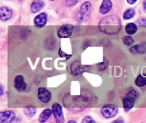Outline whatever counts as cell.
<instances>
[{
	"mask_svg": "<svg viewBox=\"0 0 146 123\" xmlns=\"http://www.w3.org/2000/svg\"><path fill=\"white\" fill-rule=\"evenodd\" d=\"M99 29L106 34H116L121 29V20L117 15L104 17L99 22Z\"/></svg>",
	"mask_w": 146,
	"mask_h": 123,
	"instance_id": "cell-1",
	"label": "cell"
},
{
	"mask_svg": "<svg viewBox=\"0 0 146 123\" xmlns=\"http://www.w3.org/2000/svg\"><path fill=\"white\" fill-rule=\"evenodd\" d=\"M92 95L89 93H84L83 95L80 97H66L64 99V103H65L66 107H70V108H84L86 105L90 104L92 102Z\"/></svg>",
	"mask_w": 146,
	"mask_h": 123,
	"instance_id": "cell-2",
	"label": "cell"
},
{
	"mask_svg": "<svg viewBox=\"0 0 146 123\" xmlns=\"http://www.w3.org/2000/svg\"><path fill=\"white\" fill-rule=\"evenodd\" d=\"M137 98V93L135 90H130L128 94L123 98V107H125L126 110H130L131 108L133 107L135 104V99Z\"/></svg>",
	"mask_w": 146,
	"mask_h": 123,
	"instance_id": "cell-3",
	"label": "cell"
},
{
	"mask_svg": "<svg viewBox=\"0 0 146 123\" xmlns=\"http://www.w3.org/2000/svg\"><path fill=\"white\" fill-rule=\"evenodd\" d=\"M117 113H118V109L116 107H112V105H107V107L102 108V116L104 118H113L117 116Z\"/></svg>",
	"mask_w": 146,
	"mask_h": 123,
	"instance_id": "cell-4",
	"label": "cell"
},
{
	"mask_svg": "<svg viewBox=\"0 0 146 123\" xmlns=\"http://www.w3.org/2000/svg\"><path fill=\"white\" fill-rule=\"evenodd\" d=\"M15 118V114L12 110L0 112V123H12Z\"/></svg>",
	"mask_w": 146,
	"mask_h": 123,
	"instance_id": "cell-5",
	"label": "cell"
},
{
	"mask_svg": "<svg viewBox=\"0 0 146 123\" xmlns=\"http://www.w3.org/2000/svg\"><path fill=\"white\" fill-rule=\"evenodd\" d=\"M90 10H92V5H90V3H84L83 4V7L80 8V10H79V18L83 20V19H85V18H88V15L90 14Z\"/></svg>",
	"mask_w": 146,
	"mask_h": 123,
	"instance_id": "cell-6",
	"label": "cell"
},
{
	"mask_svg": "<svg viewBox=\"0 0 146 123\" xmlns=\"http://www.w3.org/2000/svg\"><path fill=\"white\" fill-rule=\"evenodd\" d=\"M52 113H53V116H55V118H56V122L57 123H62L64 122V116H62V109H61V107H60V104H53V107H52Z\"/></svg>",
	"mask_w": 146,
	"mask_h": 123,
	"instance_id": "cell-7",
	"label": "cell"
},
{
	"mask_svg": "<svg viewBox=\"0 0 146 123\" xmlns=\"http://www.w3.org/2000/svg\"><path fill=\"white\" fill-rule=\"evenodd\" d=\"M71 33H72V27L71 26H62L60 29H58L57 34H58L60 38H67V37L71 36Z\"/></svg>",
	"mask_w": 146,
	"mask_h": 123,
	"instance_id": "cell-8",
	"label": "cell"
},
{
	"mask_svg": "<svg viewBox=\"0 0 146 123\" xmlns=\"http://www.w3.org/2000/svg\"><path fill=\"white\" fill-rule=\"evenodd\" d=\"M38 99H40L41 102H43V103L50 102V99H51V93H50L47 89L41 88L40 90H38Z\"/></svg>",
	"mask_w": 146,
	"mask_h": 123,
	"instance_id": "cell-9",
	"label": "cell"
},
{
	"mask_svg": "<svg viewBox=\"0 0 146 123\" xmlns=\"http://www.w3.org/2000/svg\"><path fill=\"white\" fill-rule=\"evenodd\" d=\"M12 15H13L12 9H9V8H7V7L0 8V19H1V20H9V19L12 18Z\"/></svg>",
	"mask_w": 146,
	"mask_h": 123,
	"instance_id": "cell-10",
	"label": "cell"
},
{
	"mask_svg": "<svg viewBox=\"0 0 146 123\" xmlns=\"http://www.w3.org/2000/svg\"><path fill=\"white\" fill-rule=\"evenodd\" d=\"M85 70H86V67L81 66L79 62H72L71 66H70V72H71L72 75H79L83 71H85Z\"/></svg>",
	"mask_w": 146,
	"mask_h": 123,
	"instance_id": "cell-11",
	"label": "cell"
},
{
	"mask_svg": "<svg viewBox=\"0 0 146 123\" xmlns=\"http://www.w3.org/2000/svg\"><path fill=\"white\" fill-rule=\"evenodd\" d=\"M14 86H15V89L17 90H19V91L26 90V83H24L23 76L18 75V76L15 77V80H14Z\"/></svg>",
	"mask_w": 146,
	"mask_h": 123,
	"instance_id": "cell-12",
	"label": "cell"
},
{
	"mask_svg": "<svg viewBox=\"0 0 146 123\" xmlns=\"http://www.w3.org/2000/svg\"><path fill=\"white\" fill-rule=\"evenodd\" d=\"M46 23H47V14L46 13L38 14V15L35 18V24L37 27H43Z\"/></svg>",
	"mask_w": 146,
	"mask_h": 123,
	"instance_id": "cell-13",
	"label": "cell"
},
{
	"mask_svg": "<svg viewBox=\"0 0 146 123\" xmlns=\"http://www.w3.org/2000/svg\"><path fill=\"white\" fill-rule=\"evenodd\" d=\"M111 9H112V1L111 0H103L102 5H100L99 12L102 14H107Z\"/></svg>",
	"mask_w": 146,
	"mask_h": 123,
	"instance_id": "cell-14",
	"label": "cell"
},
{
	"mask_svg": "<svg viewBox=\"0 0 146 123\" xmlns=\"http://www.w3.org/2000/svg\"><path fill=\"white\" fill-rule=\"evenodd\" d=\"M43 7H44L43 1H41V0H36V1H33L32 5H31V10H32V13H37V12H40Z\"/></svg>",
	"mask_w": 146,
	"mask_h": 123,
	"instance_id": "cell-15",
	"label": "cell"
},
{
	"mask_svg": "<svg viewBox=\"0 0 146 123\" xmlns=\"http://www.w3.org/2000/svg\"><path fill=\"white\" fill-rule=\"evenodd\" d=\"M133 54H144L146 52V43H141V44H137L132 48Z\"/></svg>",
	"mask_w": 146,
	"mask_h": 123,
	"instance_id": "cell-16",
	"label": "cell"
},
{
	"mask_svg": "<svg viewBox=\"0 0 146 123\" xmlns=\"http://www.w3.org/2000/svg\"><path fill=\"white\" fill-rule=\"evenodd\" d=\"M52 114V110L51 109H44L43 112H42V114H41V117H40V122H46L47 119L50 118V116Z\"/></svg>",
	"mask_w": 146,
	"mask_h": 123,
	"instance_id": "cell-17",
	"label": "cell"
},
{
	"mask_svg": "<svg viewBox=\"0 0 146 123\" xmlns=\"http://www.w3.org/2000/svg\"><path fill=\"white\" fill-rule=\"evenodd\" d=\"M126 30H127V33H128V34H133V33H136V32H137L136 24H133V23L127 24V26H126Z\"/></svg>",
	"mask_w": 146,
	"mask_h": 123,
	"instance_id": "cell-18",
	"label": "cell"
},
{
	"mask_svg": "<svg viewBox=\"0 0 146 123\" xmlns=\"http://www.w3.org/2000/svg\"><path fill=\"white\" fill-rule=\"evenodd\" d=\"M135 83H136L137 86H145L146 85V77L145 76H137V79Z\"/></svg>",
	"mask_w": 146,
	"mask_h": 123,
	"instance_id": "cell-19",
	"label": "cell"
},
{
	"mask_svg": "<svg viewBox=\"0 0 146 123\" xmlns=\"http://www.w3.org/2000/svg\"><path fill=\"white\" fill-rule=\"evenodd\" d=\"M133 17H135V10L133 9L126 10L125 14H123V18L125 19H131V18H133Z\"/></svg>",
	"mask_w": 146,
	"mask_h": 123,
	"instance_id": "cell-20",
	"label": "cell"
},
{
	"mask_svg": "<svg viewBox=\"0 0 146 123\" xmlns=\"http://www.w3.org/2000/svg\"><path fill=\"white\" fill-rule=\"evenodd\" d=\"M123 43H125L126 46H132V43H133V38H131L130 36H127V37L123 38Z\"/></svg>",
	"mask_w": 146,
	"mask_h": 123,
	"instance_id": "cell-21",
	"label": "cell"
},
{
	"mask_svg": "<svg viewBox=\"0 0 146 123\" xmlns=\"http://www.w3.org/2000/svg\"><path fill=\"white\" fill-rule=\"evenodd\" d=\"M24 113H26L27 116L32 117V116H35V114H36V109H35V108H27V109L24 110Z\"/></svg>",
	"mask_w": 146,
	"mask_h": 123,
	"instance_id": "cell-22",
	"label": "cell"
},
{
	"mask_svg": "<svg viewBox=\"0 0 146 123\" xmlns=\"http://www.w3.org/2000/svg\"><path fill=\"white\" fill-rule=\"evenodd\" d=\"M83 123H95L94 119H92L90 117H85V118L83 119Z\"/></svg>",
	"mask_w": 146,
	"mask_h": 123,
	"instance_id": "cell-23",
	"label": "cell"
},
{
	"mask_svg": "<svg viewBox=\"0 0 146 123\" xmlns=\"http://www.w3.org/2000/svg\"><path fill=\"white\" fill-rule=\"evenodd\" d=\"M75 3H78V0H67L66 4H67V5H74Z\"/></svg>",
	"mask_w": 146,
	"mask_h": 123,
	"instance_id": "cell-24",
	"label": "cell"
},
{
	"mask_svg": "<svg viewBox=\"0 0 146 123\" xmlns=\"http://www.w3.org/2000/svg\"><path fill=\"white\" fill-rule=\"evenodd\" d=\"M60 56H62V57H67V58L70 57V55H65V54H64L62 51H60Z\"/></svg>",
	"mask_w": 146,
	"mask_h": 123,
	"instance_id": "cell-25",
	"label": "cell"
},
{
	"mask_svg": "<svg viewBox=\"0 0 146 123\" xmlns=\"http://www.w3.org/2000/svg\"><path fill=\"white\" fill-rule=\"evenodd\" d=\"M4 94V88H3V85H0V97Z\"/></svg>",
	"mask_w": 146,
	"mask_h": 123,
	"instance_id": "cell-26",
	"label": "cell"
},
{
	"mask_svg": "<svg viewBox=\"0 0 146 123\" xmlns=\"http://www.w3.org/2000/svg\"><path fill=\"white\" fill-rule=\"evenodd\" d=\"M139 24H146V19L144 20V19H140L139 20Z\"/></svg>",
	"mask_w": 146,
	"mask_h": 123,
	"instance_id": "cell-27",
	"label": "cell"
},
{
	"mask_svg": "<svg viewBox=\"0 0 146 123\" xmlns=\"http://www.w3.org/2000/svg\"><path fill=\"white\" fill-rule=\"evenodd\" d=\"M127 1H128V4H133V3H136L137 0H127Z\"/></svg>",
	"mask_w": 146,
	"mask_h": 123,
	"instance_id": "cell-28",
	"label": "cell"
},
{
	"mask_svg": "<svg viewBox=\"0 0 146 123\" xmlns=\"http://www.w3.org/2000/svg\"><path fill=\"white\" fill-rule=\"evenodd\" d=\"M99 67H100V70H104V67H106V63H103V65H99Z\"/></svg>",
	"mask_w": 146,
	"mask_h": 123,
	"instance_id": "cell-29",
	"label": "cell"
},
{
	"mask_svg": "<svg viewBox=\"0 0 146 123\" xmlns=\"http://www.w3.org/2000/svg\"><path fill=\"white\" fill-rule=\"evenodd\" d=\"M113 123H123V121H122V119H118V121H114Z\"/></svg>",
	"mask_w": 146,
	"mask_h": 123,
	"instance_id": "cell-30",
	"label": "cell"
},
{
	"mask_svg": "<svg viewBox=\"0 0 146 123\" xmlns=\"http://www.w3.org/2000/svg\"><path fill=\"white\" fill-rule=\"evenodd\" d=\"M67 123H76L75 121H70V122H67Z\"/></svg>",
	"mask_w": 146,
	"mask_h": 123,
	"instance_id": "cell-31",
	"label": "cell"
},
{
	"mask_svg": "<svg viewBox=\"0 0 146 123\" xmlns=\"http://www.w3.org/2000/svg\"><path fill=\"white\" fill-rule=\"evenodd\" d=\"M144 7H145V9H146V0H145V3H144Z\"/></svg>",
	"mask_w": 146,
	"mask_h": 123,
	"instance_id": "cell-32",
	"label": "cell"
},
{
	"mask_svg": "<svg viewBox=\"0 0 146 123\" xmlns=\"http://www.w3.org/2000/svg\"><path fill=\"white\" fill-rule=\"evenodd\" d=\"M51 1H53V0H51Z\"/></svg>",
	"mask_w": 146,
	"mask_h": 123,
	"instance_id": "cell-33",
	"label": "cell"
}]
</instances>
